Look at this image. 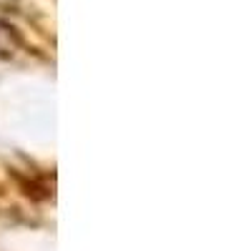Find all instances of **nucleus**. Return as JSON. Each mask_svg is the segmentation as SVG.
I'll return each mask as SVG.
<instances>
[{
    "label": "nucleus",
    "mask_w": 251,
    "mask_h": 251,
    "mask_svg": "<svg viewBox=\"0 0 251 251\" xmlns=\"http://www.w3.org/2000/svg\"><path fill=\"white\" fill-rule=\"evenodd\" d=\"M18 48H23V38L18 35L13 25L0 20V55H13Z\"/></svg>",
    "instance_id": "f257e3e1"
}]
</instances>
